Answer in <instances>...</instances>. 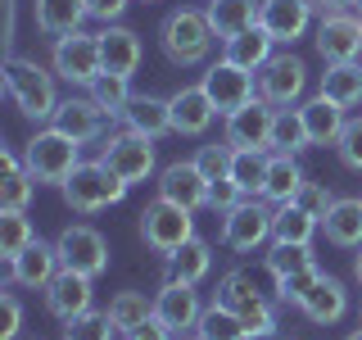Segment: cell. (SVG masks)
I'll use <instances>...</instances> for the list:
<instances>
[{
  "mask_svg": "<svg viewBox=\"0 0 362 340\" xmlns=\"http://www.w3.org/2000/svg\"><path fill=\"white\" fill-rule=\"evenodd\" d=\"M231 145H199V150H195V168H199V173L204 177H209V181H222V177H231Z\"/></svg>",
  "mask_w": 362,
  "mask_h": 340,
  "instance_id": "obj_44",
  "label": "cell"
},
{
  "mask_svg": "<svg viewBox=\"0 0 362 340\" xmlns=\"http://www.w3.org/2000/svg\"><path fill=\"white\" fill-rule=\"evenodd\" d=\"M267 164H272V150H235V154H231V181L245 191L249 200L263 196V186H267Z\"/></svg>",
  "mask_w": 362,
  "mask_h": 340,
  "instance_id": "obj_35",
  "label": "cell"
},
{
  "mask_svg": "<svg viewBox=\"0 0 362 340\" xmlns=\"http://www.w3.org/2000/svg\"><path fill=\"white\" fill-rule=\"evenodd\" d=\"M322 232L339 249H362V200H335V209L322 218Z\"/></svg>",
  "mask_w": 362,
  "mask_h": 340,
  "instance_id": "obj_29",
  "label": "cell"
},
{
  "mask_svg": "<svg viewBox=\"0 0 362 340\" xmlns=\"http://www.w3.org/2000/svg\"><path fill=\"white\" fill-rule=\"evenodd\" d=\"M322 96L326 100H335V105H344V109H354L362 105V64H326V73H322Z\"/></svg>",
  "mask_w": 362,
  "mask_h": 340,
  "instance_id": "obj_33",
  "label": "cell"
},
{
  "mask_svg": "<svg viewBox=\"0 0 362 340\" xmlns=\"http://www.w3.org/2000/svg\"><path fill=\"white\" fill-rule=\"evenodd\" d=\"M86 96L95 100V105L105 109L109 118H122V113H127V105H132V77H118V73H100V77H95V86H90Z\"/></svg>",
  "mask_w": 362,
  "mask_h": 340,
  "instance_id": "obj_39",
  "label": "cell"
},
{
  "mask_svg": "<svg viewBox=\"0 0 362 340\" xmlns=\"http://www.w3.org/2000/svg\"><path fill=\"white\" fill-rule=\"evenodd\" d=\"M335 154L349 173H362V113L344 123V132H339V141H335Z\"/></svg>",
  "mask_w": 362,
  "mask_h": 340,
  "instance_id": "obj_45",
  "label": "cell"
},
{
  "mask_svg": "<svg viewBox=\"0 0 362 340\" xmlns=\"http://www.w3.org/2000/svg\"><path fill=\"white\" fill-rule=\"evenodd\" d=\"M299 309H303V317H308V322H317V327H335L339 317L349 313V290H344V281H339V277H322Z\"/></svg>",
  "mask_w": 362,
  "mask_h": 340,
  "instance_id": "obj_25",
  "label": "cell"
},
{
  "mask_svg": "<svg viewBox=\"0 0 362 340\" xmlns=\"http://www.w3.org/2000/svg\"><path fill=\"white\" fill-rule=\"evenodd\" d=\"M173 336H177V332H168V327L158 322V317H150V322H141L127 340H173Z\"/></svg>",
  "mask_w": 362,
  "mask_h": 340,
  "instance_id": "obj_50",
  "label": "cell"
},
{
  "mask_svg": "<svg viewBox=\"0 0 362 340\" xmlns=\"http://www.w3.org/2000/svg\"><path fill=\"white\" fill-rule=\"evenodd\" d=\"M199 86L209 91L213 109H218L222 118H226V113H235V109H245L249 100H258L254 96V73H245V68H235V64H226V60L204 68Z\"/></svg>",
  "mask_w": 362,
  "mask_h": 340,
  "instance_id": "obj_12",
  "label": "cell"
},
{
  "mask_svg": "<svg viewBox=\"0 0 362 340\" xmlns=\"http://www.w3.org/2000/svg\"><path fill=\"white\" fill-rule=\"evenodd\" d=\"M5 91L18 105L23 118L32 123H54V109H59V91H54V73H45L37 60L28 55H5Z\"/></svg>",
  "mask_w": 362,
  "mask_h": 340,
  "instance_id": "obj_1",
  "label": "cell"
},
{
  "mask_svg": "<svg viewBox=\"0 0 362 340\" xmlns=\"http://www.w3.org/2000/svg\"><path fill=\"white\" fill-rule=\"evenodd\" d=\"M218 304H226V309L240 317L249 340H267V336H276V327H281L276 322V309H272L267 295L258 290L254 272H245V268H231L218 281Z\"/></svg>",
  "mask_w": 362,
  "mask_h": 340,
  "instance_id": "obj_3",
  "label": "cell"
},
{
  "mask_svg": "<svg viewBox=\"0 0 362 340\" xmlns=\"http://www.w3.org/2000/svg\"><path fill=\"white\" fill-rule=\"evenodd\" d=\"M50 68L54 77H64L68 86H95V77L105 73V55H100V32H68V37H54L50 50Z\"/></svg>",
  "mask_w": 362,
  "mask_h": 340,
  "instance_id": "obj_6",
  "label": "cell"
},
{
  "mask_svg": "<svg viewBox=\"0 0 362 340\" xmlns=\"http://www.w3.org/2000/svg\"><path fill=\"white\" fill-rule=\"evenodd\" d=\"M272 45H276V41H272L267 32H263V23H258V28H245L240 37L222 41V60L235 64V68H245V73H258V68H263L272 55H276Z\"/></svg>",
  "mask_w": 362,
  "mask_h": 340,
  "instance_id": "obj_27",
  "label": "cell"
},
{
  "mask_svg": "<svg viewBox=\"0 0 362 340\" xmlns=\"http://www.w3.org/2000/svg\"><path fill=\"white\" fill-rule=\"evenodd\" d=\"M240 200H249L240 186H235L231 177H222V181H209V209H218V213H226V209H235Z\"/></svg>",
  "mask_w": 362,
  "mask_h": 340,
  "instance_id": "obj_47",
  "label": "cell"
},
{
  "mask_svg": "<svg viewBox=\"0 0 362 340\" xmlns=\"http://www.w3.org/2000/svg\"><path fill=\"white\" fill-rule=\"evenodd\" d=\"M41 181L28 173V164L14 154V150H5V181H0V204L5 209H28V200H32V191H37Z\"/></svg>",
  "mask_w": 362,
  "mask_h": 340,
  "instance_id": "obj_37",
  "label": "cell"
},
{
  "mask_svg": "<svg viewBox=\"0 0 362 340\" xmlns=\"http://www.w3.org/2000/svg\"><path fill=\"white\" fill-rule=\"evenodd\" d=\"M322 277H326V272L317 268V264H313V268H303V272H294V277H281V281H276V300H281V304H294V309H299V304L313 295V286H317Z\"/></svg>",
  "mask_w": 362,
  "mask_h": 340,
  "instance_id": "obj_43",
  "label": "cell"
},
{
  "mask_svg": "<svg viewBox=\"0 0 362 340\" xmlns=\"http://www.w3.org/2000/svg\"><path fill=\"white\" fill-rule=\"evenodd\" d=\"M127 5L132 0H86L90 18H100V23H118L122 14H127Z\"/></svg>",
  "mask_w": 362,
  "mask_h": 340,
  "instance_id": "obj_49",
  "label": "cell"
},
{
  "mask_svg": "<svg viewBox=\"0 0 362 340\" xmlns=\"http://www.w3.org/2000/svg\"><path fill=\"white\" fill-rule=\"evenodd\" d=\"M168 105H173V136H204L209 123L218 118L204 86H181L177 96H168Z\"/></svg>",
  "mask_w": 362,
  "mask_h": 340,
  "instance_id": "obj_21",
  "label": "cell"
},
{
  "mask_svg": "<svg viewBox=\"0 0 362 340\" xmlns=\"http://www.w3.org/2000/svg\"><path fill=\"white\" fill-rule=\"evenodd\" d=\"M308 145H313V141H308V128H303L299 105L276 109V118H272V141H267V150H272V154H303Z\"/></svg>",
  "mask_w": 362,
  "mask_h": 340,
  "instance_id": "obj_34",
  "label": "cell"
},
{
  "mask_svg": "<svg viewBox=\"0 0 362 340\" xmlns=\"http://www.w3.org/2000/svg\"><path fill=\"white\" fill-rule=\"evenodd\" d=\"M59 191H64V200H68L73 213H100V209H109V204H122L132 186L113 173L105 159H90V164L73 168V177H68Z\"/></svg>",
  "mask_w": 362,
  "mask_h": 340,
  "instance_id": "obj_4",
  "label": "cell"
},
{
  "mask_svg": "<svg viewBox=\"0 0 362 340\" xmlns=\"http://www.w3.org/2000/svg\"><path fill=\"white\" fill-rule=\"evenodd\" d=\"M213 41H218V32H213L209 14L195 9V5H177L173 14L158 23V45H163L168 64H177V68L204 64L209 50H213Z\"/></svg>",
  "mask_w": 362,
  "mask_h": 340,
  "instance_id": "obj_2",
  "label": "cell"
},
{
  "mask_svg": "<svg viewBox=\"0 0 362 340\" xmlns=\"http://www.w3.org/2000/svg\"><path fill=\"white\" fill-rule=\"evenodd\" d=\"M109 317H113V327H118L122 336H132L141 322H150V317H154V300L145 290H118L109 300Z\"/></svg>",
  "mask_w": 362,
  "mask_h": 340,
  "instance_id": "obj_36",
  "label": "cell"
},
{
  "mask_svg": "<svg viewBox=\"0 0 362 340\" xmlns=\"http://www.w3.org/2000/svg\"><path fill=\"white\" fill-rule=\"evenodd\" d=\"M317 50H322L326 64H354L362 55V18L354 14H326L317 23Z\"/></svg>",
  "mask_w": 362,
  "mask_h": 340,
  "instance_id": "obj_14",
  "label": "cell"
},
{
  "mask_svg": "<svg viewBox=\"0 0 362 340\" xmlns=\"http://www.w3.org/2000/svg\"><path fill=\"white\" fill-rule=\"evenodd\" d=\"M313 5H322L326 14H339V9H349V5H358V0H313Z\"/></svg>",
  "mask_w": 362,
  "mask_h": 340,
  "instance_id": "obj_51",
  "label": "cell"
},
{
  "mask_svg": "<svg viewBox=\"0 0 362 340\" xmlns=\"http://www.w3.org/2000/svg\"><path fill=\"white\" fill-rule=\"evenodd\" d=\"M354 277L362 281V249H358V259H354Z\"/></svg>",
  "mask_w": 362,
  "mask_h": 340,
  "instance_id": "obj_52",
  "label": "cell"
},
{
  "mask_svg": "<svg viewBox=\"0 0 362 340\" xmlns=\"http://www.w3.org/2000/svg\"><path fill=\"white\" fill-rule=\"evenodd\" d=\"M195 332L204 336V340H249V332H245V322L235 317L226 304H204V317H199V327Z\"/></svg>",
  "mask_w": 362,
  "mask_h": 340,
  "instance_id": "obj_41",
  "label": "cell"
},
{
  "mask_svg": "<svg viewBox=\"0 0 362 340\" xmlns=\"http://www.w3.org/2000/svg\"><path fill=\"white\" fill-rule=\"evenodd\" d=\"M154 317L168 327V332H177V336L195 332L199 317H204L199 290L190 286V281H168L163 277V286H158V295H154Z\"/></svg>",
  "mask_w": 362,
  "mask_h": 340,
  "instance_id": "obj_13",
  "label": "cell"
},
{
  "mask_svg": "<svg viewBox=\"0 0 362 340\" xmlns=\"http://www.w3.org/2000/svg\"><path fill=\"white\" fill-rule=\"evenodd\" d=\"M204 14H209L218 41H231V37H240L245 28H258L263 0H209V5H204Z\"/></svg>",
  "mask_w": 362,
  "mask_h": 340,
  "instance_id": "obj_23",
  "label": "cell"
},
{
  "mask_svg": "<svg viewBox=\"0 0 362 340\" xmlns=\"http://www.w3.org/2000/svg\"><path fill=\"white\" fill-rule=\"evenodd\" d=\"M272 222H276V209H267L263 196L240 200L235 209L222 213V245L235 254H254L272 241Z\"/></svg>",
  "mask_w": 362,
  "mask_h": 340,
  "instance_id": "obj_8",
  "label": "cell"
},
{
  "mask_svg": "<svg viewBox=\"0 0 362 340\" xmlns=\"http://www.w3.org/2000/svg\"><path fill=\"white\" fill-rule=\"evenodd\" d=\"M349 340H362V327H358V332H354V336H349Z\"/></svg>",
  "mask_w": 362,
  "mask_h": 340,
  "instance_id": "obj_54",
  "label": "cell"
},
{
  "mask_svg": "<svg viewBox=\"0 0 362 340\" xmlns=\"http://www.w3.org/2000/svg\"><path fill=\"white\" fill-rule=\"evenodd\" d=\"M82 18H90L86 0H37V28L45 37H68L82 28Z\"/></svg>",
  "mask_w": 362,
  "mask_h": 340,
  "instance_id": "obj_30",
  "label": "cell"
},
{
  "mask_svg": "<svg viewBox=\"0 0 362 340\" xmlns=\"http://www.w3.org/2000/svg\"><path fill=\"white\" fill-rule=\"evenodd\" d=\"M303 168H299V154H272V164H267V186H263V200L272 204H286L299 196V186H303Z\"/></svg>",
  "mask_w": 362,
  "mask_h": 340,
  "instance_id": "obj_32",
  "label": "cell"
},
{
  "mask_svg": "<svg viewBox=\"0 0 362 340\" xmlns=\"http://www.w3.org/2000/svg\"><path fill=\"white\" fill-rule=\"evenodd\" d=\"M54 249H59L64 268L86 272V277H100V272L109 268V241L90 222H68L59 232V241H54Z\"/></svg>",
  "mask_w": 362,
  "mask_h": 340,
  "instance_id": "obj_10",
  "label": "cell"
},
{
  "mask_svg": "<svg viewBox=\"0 0 362 340\" xmlns=\"http://www.w3.org/2000/svg\"><path fill=\"white\" fill-rule=\"evenodd\" d=\"M141 236H145V245H150L154 254L173 259L177 249L195 236V213L158 196L154 204H145V213H141Z\"/></svg>",
  "mask_w": 362,
  "mask_h": 340,
  "instance_id": "obj_7",
  "label": "cell"
},
{
  "mask_svg": "<svg viewBox=\"0 0 362 340\" xmlns=\"http://www.w3.org/2000/svg\"><path fill=\"white\" fill-rule=\"evenodd\" d=\"M317 264V254H313V245H281V241H272L267 249V272L272 277H294V272H303V268H313Z\"/></svg>",
  "mask_w": 362,
  "mask_h": 340,
  "instance_id": "obj_42",
  "label": "cell"
},
{
  "mask_svg": "<svg viewBox=\"0 0 362 340\" xmlns=\"http://www.w3.org/2000/svg\"><path fill=\"white\" fill-rule=\"evenodd\" d=\"M59 249L45 245V241H32L23 254L9 264V286H28V290H45L54 281V272H59Z\"/></svg>",
  "mask_w": 362,
  "mask_h": 340,
  "instance_id": "obj_20",
  "label": "cell"
},
{
  "mask_svg": "<svg viewBox=\"0 0 362 340\" xmlns=\"http://www.w3.org/2000/svg\"><path fill=\"white\" fill-rule=\"evenodd\" d=\"M177 340H204V336L199 332H186V336H177Z\"/></svg>",
  "mask_w": 362,
  "mask_h": 340,
  "instance_id": "obj_53",
  "label": "cell"
},
{
  "mask_svg": "<svg viewBox=\"0 0 362 340\" xmlns=\"http://www.w3.org/2000/svg\"><path fill=\"white\" fill-rule=\"evenodd\" d=\"M213 272V245L204 241V236H190L186 245L177 249L173 259H168V281H190V286H199L204 277Z\"/></svg>",
  "mask_w": 362,
  "mask_h": 340,
  "instance_id": "obj_28",
  "label": "cell"
},
{
  "mask_svg": "<svg viewBox=\"0 0 362 340\" xmlns=\"http://www.w3.org/2000/svg\"><path fill=\"white\" fill-rule=\"evenodd\" d=\"M95 277H86V272H73V268H59L54 272V281L45 286V309H50L59 322H68V317L95 309V286H90Z\"/></svg>",
  "mask_w": 362,
  "mask_h": 340,
  "instance_id": "obj_16",
  "label": "cell"
},
{
  "mask_svg": "<svg viewBox=\"0 0 362 340\" xmlns=\"http://www.w3.org/2000/svg\"><path fill=\"white\" fill-rule=\"evenodd\" d=\"M32 241H37V232H32L28 213H23V209H5V213H0V259H5V264H14Z\"/></svg>",
  "mask_w": 362,
  "mask_h": 340,
  "instance_id": "obj_38",
  "label": "cell"
},
{
  "mask_svg": "<svg viewBox=\"0 0 362 340\" xmlns=\"http://www.w3.org/2000/svg\"><path fill=\"white\" fill-rule=\"evenodd\" d=\"M54 128L68 132L77 145H90V141H100L109 128V113L95 105L90 96H68L59 100V109H54Z\"/></svg>",
  "mask_w": 362,
  "mask_h": 340,
  "instance_id": "obj_18",
  "label": "cell"
},
{
  "mask_svg": "<svg viewBox=\"0 0 362 340\" xmlns=\"http://www.w3.org/2000/svg\"><path fill=\"white\" fill-rule=\"evenodd\" d=\"M100 159H105L127 186H136V181H150V173H154V141L141 136V132H118V136L105 141Z\"/></svg>",
  "mask_w": 362,
  "mask_h": 340,
  "instance_id": "obj_11",
  "label": "cell"
},
{
  "mask_svg": "<svg viewBox=\"0 0 362 340\" xmlns=\"http://www.w3.org/2000/svg\"><path fill=\"white\" fill-rule=\"evenodd\" d=\"M303 113V128H308V141L313 145H335L339 141V132H344V105H335V100H326L322 91H317L313 100H303L299 105Z\"/></svg>",
  "mask_w": 362,
  "mask_h": 340,
  "instance_id": "obj_24",
  "label": "cell"
},
{
  "mask_svg": "<svg viewBox=\"0 0 362 340\" xmlns=\"http://www.w3.org/2000/svg\"><path fill=\"white\" fill-rule=\"evenodd\" d=\"M358 5H362V0H358Z\"/></svg>",
  "mask_w": 362,
  "mask_h": 340,
  "instance_id": "obj_55",
  "label": "cell"
},
{
  "mask_svg": "<svg viewBox=\"0 0 362 340\" xmlns=\"http://www.w3.org/2000/svg\"><path fill=\"white\" fill-rule=\"evenodd\" d=\"M294 204H299V209H308L317 222L326 218V213L335 209V196H331V186H326V181H303L299 186V196H294Z\"/></svg>",
  "mask_w": 362,
  "mask_h": 340,
  "instance_id": "obj_46",
  "label": "cell"
},
{
  "mask_svg": "<svg viewBox=\"0 0 362 340\" xmlns=\"http://www.w3.org/2000/svg\"><path fill=\"white\" fill-rule=\"evenodd\" d=\"M122 123H127V132H141V136H150V141H158V136L173 132V105H168L163 96H132Z\"/></svg>",
  "mask_w": 362,
  "mask_h": 340,
  "instance_id": "obj_26",
  "label": "cell"
},
{
  "mask_svg": "<svg viewBox=\"0 0 362 340\" xmlns=\"http://www.w3.org/2000/svg\"><path fill=\"white\" fill-rule=\"evenodd\" d=\"M0 309H5V327H0V340H14L23 332V304H18V295L14 290H5L0 295Z\"/></svg>",
  "mask_w": 362,
  "mask_h": 340,
  "instance_id": "obj_48",
  "label": "cell"
},
{
  "mask_svg": "<svg viewBox=\"0 0 362 340\" xmlns=\"http://www.w3.org/2000/svg\"><path fill=\"white\" fill-rule=\"evenodd\" d=\"M303 91H308V64L299 60V55H272V60L258 68V96L267 100L272 109H290L303 100Z\"/></svg>",
  "mask_w": 362,
  "mask_h": 340,
  "instance_id": "obj_9",
  "label": "cell"
},
{
  "mask_svg": "<svg viewBox=\"0 0 362 340\" xmlns=\"http://www.w3.org/2000/svg\"><path fill=\"white\" fill-rule=\"evenodd\" d=\"M272 118H276V109H272L263 96L249 100L245 109L226 113V145H231V150H267Z\"/></svg>",
  "mask_w": 362,
  "mask_h": 340,
  "instance_id": "obj_15",
  "label": "cell"
},
{
  "mask_svg": "<svg viewBox=\"0 0 362 340\" xmlns=\"http://www.w3.org/2000/svg\"><path fill=\"white\" fill-rule=\"evenodd\" d=\"M322 232V222L313 218L308 209H299L294 200L276 204V222H272V241L281 245H313V236Z\"/></svg>",
  "mask_w": 362,
  "mask_h": 340,
  "instance_id": "obj_31",
  "label": "cell"
},
{
  "mask_svg": "<svg viewBox=\"0 0 362 340\" xmlns=\"http://www.w3.org/2000/svg\"><path fill=\"white\" fill-rule=\"evenodd\" d=\"M113 336H118V327H113L109 309H86L59 327V340H113Z\"/></svg>",
  "mask_w": 362,
  "mask_h": 340,
  "instance_id": "obj_40",
  "label": "cell"
},
{
  "mask_svg": "<svg viewBox=\"0 0 362 340\" xmlns=\"http://www.w3.org/2000/svg\"><path fill=\"white\" fill-rule=\"evenodd\" d=\"M258 23L276 45H294L313 28V0H263Z\"/></svg>",
  "mask_w": 362,
  "mask_h": 340,
  "instance_id": "obj_17",
  "label": "cell"
},
{
  "mask_svg": "<svg viewBox=\"0 0 362 340\" xmlns=\"http://www.w3.org/2000/svg\"><path fill=\"white\" fill-rule=\"evenodd\" d=\"M158 196L195 213V209L209 204V177L195 168V159H181V164H168L163 173H158Z\"/></svg>",
  "mask_w": 362,
  "mask_h": 340,
  "instance_id": "obj_19",
  "label": "cell"
},
{
  "mask_svg": "<svg viewBox=\"0 0 362 340\" xmlns=\"http://www.w3.org/2000/svg\"><path fill=\"white\" fill-rule=\"evenodd\" d=\"M100 55H105V73H118V77H132L136 68H141V37H136L132 28H118V23H109L105 32H100Z\"/></svg>",
  "mask_w": 362,
  "mask_h": 340,
  "instance_id": "obj_22",
  "label": "cell"
},
{
  "mask_svg": "<svg viewBox=\"0 0 362 340\" xmlns=\"http://www.w3.org/2000/svg\"><path fill=\"white\" fill-rule=\"evenodd\" d=\"M23 164H28V173L37 177L41 186H64V181L73 177V168L82 164V145L50 123V128H41V132L28 141Z\"/></svg>",
  "mask_w": 362,
  "mask_h": 340,
  "instance_id": "obj_5",
  "label": "cell"
}]
</instances>
